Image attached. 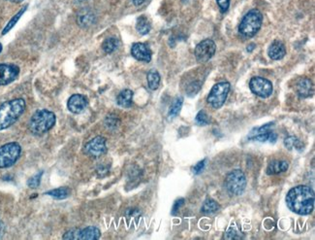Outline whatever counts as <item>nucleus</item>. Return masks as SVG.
<instances>
[{
	"mask_svg": "<svg viewBox=\"0 0 315 240\" xmlns=\"http://www.w3.org/2000/svg\"><path fill=\"white\" fill-rule=\"evenodd\" d=\"M285 200L292 212L302 216L310 215L315 208V192L309 186L299 185L291 189Z\"/></svg>",
	"mask_w": 315,
	"mask_h": 240,
	"instance_id": "f257e3e1",
	"label": "nucleus"
},
{
	"mask_svg": "<svg viewBox=\"0 0 315 240\" xmlns=\"http://www.w3.org/2000/svg\"><path fill=\"white\" fill-rule=\"evenodd\" d=\"M26 104L23 98L5 101L0 105V130L13 125L24 114Z\"/></svg>",
	"mask_w": 315,
	"mask_h": 240,
	"instance_id": "f03ea898",
	"label": "nucleus"
},
{
	"mask_svg": "<svg viewBox=\"0 0 315 240\" xmlns=\"http://www.w3.org/2000/svg\"><path fill=\"white\" fill-rule=\"evenodd\" d=\"M55 121L56 117L53 112L47 109H40L32 115L28 127L33 134L42 135L53 127Z\"/></svg>",
	"mask_w": 315,
	"mask_h": 240,
	"instance_id": "7ed1b4c3",
	"label": "nucleus"
},
{
	"mask_svg": "<svg viewBox=\"0 0 315 240\" xmlns=\"http://www.w3.org/2000/svg\"><path fill=\"white\" fill-rule=\"evenodd\" d=\"M263 15L258 9H252L242 18L239 25V32L243 37H253L261 28Z\"/></svg>",
	"mask_w": 315,
	"mask_h": 240,
	"instance_id": "20e7f679",
	"label": "nucleus"
},
{
	"mask_svg": "<svg viewBox=\"0 0 315 240\" xmlns=\"http://www.w3.org/2000/svg\"><path fill=\"white\" fill-rule=\"evenodd\" d=\"M22 147L17 142H10L0 147V168L14 166L20 159Z\"/></svg>",
	"mask_w": 315,
	"mask_h": 240,
	"instance_id": "39448f33",
	"label": "nucleus"
},
{
	"mask_svg": "<svg viewBox=\"0 0 315 240\" xmlns=\"http://www.w3.org/2000/svg\"><path fill=\"white\" fill-rule=\"evenodd\" d=\"M226 190L231 195H241L246 188V178L241 169L231 171L225 179Z\"/></svg>",
	"mask_w": 315,
	"mask_h": 240,
	"instance_id": "423d86ee",
	"label": "nucleus"
},
{
	"mask_svg": "<svg viewBox=\"0 0 315 240\" xmlns=\"http://www.w3.org/2000/svg\"><path fill=\"white\" fill-rule=\"evenodd\" d=\"M230 92V84L228 82H220L216 84L210 92L207 101L215 109H218L225 103Z\"/></svg>",
	"mask_w": 315,
	"mask_h": 240,
	"instance_id": "0eeeda50",
	"label": "nucleus"
},
{
	"mask_svg": "<svg viewBox=\"0 0 315 240\" xmlns=\"http://www.w3.org/2000/svg\"><path fill=\"white\" fill-rule=\"evenodd\" d=\"M249 88L254 95L262 98L270 97L273 91L271 82L263 77H253L249 82Z\"/></svg>",
	"mask_w": 315,
	"mask_h": 240,
	"instance_id": "6e6552de",
	"label": "nucleus"
},
{
	"mask_svg": "<svg viewBox=\"0 0 315 240\" xmlns=\"http://www.w3.org/2000/svg\"><path fill=\"white\" fill-rule=\"evenodd\" d=\"M101 237V233L96 227H88L84 230L75 229L67 232L63 236V240H96Z\"/></svg>",
	"mask_w": 315,
	"mask_h": 240,
	"instance_id": "1a4fd4ad",
	"label": "nucleus"
},
{
	"mask_svg": "<svg viewBox=\"0 0 315 240\" xmlns=\"http://www.w3.org/2000/svg\"><path fill=\"white\" fill-rule=\"evenodd\" d=\"M217 51V45L212 39H205L195 48V57L197 61L206 62L210 60Z\"/></svg>",
	"mask_w": 315,
	"mask_h": 240,
	"instance_id": "9d476101",
	"label": "nucleus"
},
{
	"mask_svg": "<svg viewBox=\"0 0 315 240\" xmlns=\"http://www.w3.org/2000/svg\"><path fill=\"white\" fill-rule=\"evenodd\" d=\"M106 142L107 140L105 137L96 136L86 144L84 151L88 156L96 159L103 156L107 152Z\"/></svg>",
	"mask_w": 315,
	"mask_h": 240,
	"instance_id": "9b49d317",
	"label": "nucleus"
},
{
	"mask_svg": "<svg viewBox=\"0 0 315 240\" xmlns=\"http://www.w3.org/2000/svg\"><path fill=\"white\" fill-rule=\"evenodd\" d=\"M20 74V68L15 64H0V86H6L14 82Z\"/></svg>",
	"mask_w": 315,
	"mask_h": 240,
	"instance_id": "f8f14e48",
	"label": "nucleus"
},
{
	"mask_svg": "<svg viewBox=\"0 0 315 240\" xmlns=\"http://www.w3.org/2000/svg\"><path fill=\"white\" fill-rule=\"evenodd\" d=\"M89 104L88 98L82 95H73L67 101V107L73 114L83 113Z\"/></svg>",
	"mask_w": 315,
	"mask_h": 240,
	"instance_id": "ddd939ff",
	"label": "nucleus"
},
{
	"mask_svg": "<svg viewBox=\"0 0 315 240\" xmlns=\"http://www.w3.org/2000/svg\"><path fill=\"white\" fill-rule=\"evenodd\" d=\"M131 55L140 61L149 62L151 60V51L144 43H135L131 48Z\"/></svg>",
	"mask_w": 315,
	"mask_h": 240,
	"instance_id": "4468645a",
	"label": "nucleus"
},
{
	"mask_svg": "<svg viewBox=\"0 0 315 240\" xmlns=\"http://www.w3.org/2000/svg\"><path fill=\"white\" fill-rule=\"evenodd\" d=\"M297 94L302 98L311 97L315 93V87L311 79L309 78H302L297 83Z\"/></svg>",
	"mask_w": 315,
	"mask_h": 240,
	"instance_id": "2eb2a0df",
	"label": "nucleus"
},
{
	"mask_svg": "<svg viewBox=\"0 0 315 240\" xmlns=\"http://www.w3.org/2000/svg\"><path fill=\"white\" fill-rule=\"evenodd\" d=\"M269 57L273 60H279L286 55V49L282 42L274 41L268 50Z\"/></svg>",
	"mask_w": 315,
	"mask_h": 240,
	"instance_id": "dca6fc26",
	"label": "nucleus"
},
{
	"mask_svg": "<svg viewBox=\"0 0 315 240\" xmlns=\"http://www.w3.org/2000/svg\"><path fill=\"white\" fill-rule=\"evenodd\" d=\"M289 168V165L285 161H272L269 164L267 168V174L268 175H275L282 172L287 171Z\"/></svg>",
	"mask_w": 315,
	"mask_h": 240,
	"instance_id": "f3484780",
	"label": "nucleus"
},
{
	"mask_svg": "<svg viewBox=\"0 0 315 240\" xmlns=\"http://www.w3.org/2000/svg\"><path fill=\"white\" fill-rule=\"evenodd\" d=\"M94 14L90 10L84 9L78 16V24L82 27H88L94 23Z\"/></svg>",
	"mask_w": 315,
	"mask_h": 240,
	"instance_id": "a211bd4d",
	"label": "nucleus"
},
{
	"mask_svg": "<svg viewBox=\"0 0 315 240\" xmlns=\"http://www.w3.org/2000/svg\"><path fill=\"white\" fill-rule=\"evenodd\" d=\"M132 101H133V92L128 89L123 90L117 97L118 104L123 108L130 107L132 105Z\"/></svg>",
	"mask_w": 315,
	"mask_h": 240,
	"instance_id": "6ab92c4d",
	"label": "nucleus"
},
{
	"mask_svg": "<svg viewBox=\"0 0 315 240\" xmlns=\"http://www.w3.org/2000/svg\"><path fill=\"white\" fill-rule=\"evenodd\" d=\"M219 209H220V205L218 204V202L215 199L210 198L204 202V204L201 208V211L205 215H213V214H216L217 212H218Z\"/></svg>",
	"mask_w": 315,
	"mask_h": 240,
	"instance_id": "aec40b11",
	"label": "nucleus"
},
{
	"mask_svg": "<svg viewBox=\"0 0 315 240\" xmlns=\"http://www.w3.org/2000/svg\"><path fill=\"white\" fill-rule=\"evenodd\" d=\"M146 79H147V84H148V88L152 91H155L159 88L160 85V75L157 70L155 69H151L149 70L147 75H146Z\"/></svg>",
	"mask_w": 315,
	"mask_h": 240,
	"instance_id": "412c9836",
	"label": "nucleus"
},
{
	"mask_svg": "<svg viewBox=\"0 0 315 240\" xmlns=\"http://www.w3.org/2000/svg\"><path fill=\"white\" fill-rule=\"evenodd\" d=\"M136 29L137 31L141 34V35H145L147 34L150 29H151V24L149 23V21L147 20V18L145 16H141L137 19V23H136Z\"/></svg>",
	"mask_w": 315,
	"mask_h": 240,
	"instance_id": "4be33fe9",
	"label": "nucleus"
},
{
	"mask_svg": "<svg viewBox=\"0 0 315 240\" xmlns=\"http://www.w3.org/2000/svg\"><path fill=\"white\" fill-rule=\"evenodd\" d=\"M47 195L52 196L55 199H64L71 194V190L68 187H60L46 192Z\"/></svg>",
	"mask_w": 315,
	"mask_h": 240,
	"instance_id": "5701e85b",
	"label": "nucleus"
},
{
	"mask_svg": "<svg viewBox=\"0 0 315 240\" xmlns=\"http://www.w3.org/2000/svg\"><path fill=\"white\" fill-rule=\"evenodd\" d=\"M276 139H277V134L273 130H270L266 133L255 135L252 138H250V140H256L259 142H270V143H275Z\"/></svg>",
	"mask_w": 315,
	"mask_h": 240,
	"instance_id": "b1692460",
	"label": "nucleus"
},
{
	"mask_svg": "<svg viewBox=\"0 0 315 240\" xmlns=\"http://www.w3.org/2000/svg\"><path fill=\"white\" fill-rule=\"evenodd\" d=\"M26 9H27V5L24 6V7L8 22V24H6V26L4 27V29H3V31H2V35L7 34V33L16 25V24L19 22V20L22 18V16L24 15V13L26 11Z\"/></svg>",
	"mask_w": 315,
	"mask_h": 240,
	"instance_id": "393cba45",
	"label": "nucleus"
},
{
	"mask_svg": "<svg viewBox=\"0 0 315 240\" xmlns=\"http://www.w3.org/2000/svg\"><path fill=\"white\" fill-rule=\"evenodd\" d=\"M119 45H120V42L117 38H114V37H110V38H107L103 44H102V49L103 51L106 53V54H112L114 53L117 49L119 48Z\"/></svg>",
	"mask_w": 315,
	"mask_h": 240,
	"instance_id": "a878e982",
	"label": "nucleus"
},
{
	"mask_svg": "<svg viewBox=\"0 0 315 240\" xmlns=\"http://www.w3.org/2000/svg\"><path fill=\"white\" fill-rule=\"evenodd\" d=\"M182 103H183V97H181V96L177 97V98L174 100L173 104H172L171 107H170L169 114H168L170 119H173V118H175V117L178 116V114L180 113V109H181Z\"/></svg>",
	"mask_w": 315,
	"mask_h": 240,
	"instance_id": "bb28decb",
	"label": "nucleus"
},
{
	"mask_svg": "<svg viewBox=\"0 0 315 240\" xmlns=\"http://www.w3.org/2000/svg\"><path fill=\"white\" fill-rule=\"evenodd\" d=\"M273 126H274V122H268V123L262 125V126L253 128V129L250 131L249 135H248V139L252 138V137L255 136V135L262 134V133H266V132H269V131L272 130V127H273Z\"/></svg>",
	"mask_w": 315,
	"mask_h": 240,
	"instance_id": "cd10ccee",
	"label": "nucleus"
},
{
	"mask_svg": "<svg viewBox=\"0 0 315 240\" xmlns=\"http://www.w3.org/2000/svg\"><path fill=\"white\" fill-rule=\"evenodd\" d=\"M284 146L286 148H288L289 150L291 149H296V150H303L304 149V144L295 136H289L287 138L284 139Z\"/></svg>",
	"mask_w": 315,
	"mask_h": 240,
	"instance_id": "c85d7f7f",
	"label": "nucleus"
},
{
	"mask_svg": "<svg viewBox=\"0 0 315 240\" xmlns=\"http://www.w3.org/2000/svg\"><path fill=\"white\" fill-rule=\"evenodd\" d=\"M43 171H40L38 173H36L34 176H32L31 178L28 179L27 181V186L31 189H36L39 187L40 183H41V178H42V175H43Z\"/></svg>",
	"mask_w": 315,
	"mask_h": 240,
	"instance_id": "c756f323",
	"label": "nucleus"
},
{
	"mask_svg": "<svg viewBox=\"0 0 315 240\" xmlns=\"http://www.w3.org/2000/svg\"><path fill=\"white\" fill-rule=\"evenodd\" d=\"M195 121L199 125H207L210 123L211 120L209 115L205 111H200L195 118Z\"/></svg>",
	"mask_w": 315,
	"mask_h": 240,
	"instance_id": "7c9ffc66",
	"label": "nucleus"
},
{
	"mask_svg": "<svg viewBox=\"0 0 315 240\" xmlns=\"http://www.w3.org/2000/svg\"><path fill=\"white\" fill-rule=\"evenodd\" d=\"M201 89V83L196 81V82H192L188 87H187V94L188 96H193L200 91Z\"/></svg>",
	"mask_w": 315,
	"mask_h": 240,
	"instance_id": "2f4dec72",
	"label": "nucleus"
},
{
	"mask_svg": "<svg viewBox=\"0 0 315 240\" xmlns=\"http://www.w3.org/2000/svg\"><path fill=\"white\" fill-rule=\"evenodd\" d=\"M225 239H227V240H241L242 236L235 228H230L228 230V232L226 233Z\"/></svg>",
	"mask_w": 315,
	"mask_h": 240,
	"instance_id": "473e14b6",
	"label": "nucleus"
},
{
	"mask_svg": "<svg viewBox=\"0 0 315 240\" xmlns=\"http://www.w3.org/2000/svg\"><path fill=\"white\" fill-rule=\"evenodd\" d=\"M206 163H207V160L205 159V160H203V161L199 162L197 165H195L193 168H192V172H193V174H195V175L200 174V173L204 170L205 167H206Z\"/></svg>",
	"mask_w": 315,
	"mask_h": 240,
	"instance_id": "72a5a7b5",
	"label": "nucleus"
},
{
	"mask_svg": "<svg viewBox=\"0 0 315 240\" xmlns=\"http://www.w3.org/2000/svg\"><path fill=\"white\" fill-rule=\"evenodd\" d=\"M217 2L221 13H225L228 11L230 6V0H217Z\"/></svg>",
	"mask_w": 315,
	"mask_h": 240,
	"instance_id": "f704fd0d",
	"label": "nucleus"
},
{
	"mask_svg": "<svg viewBox=\"0 0 315 240\" xmlns=\"http://www.w3.org/2000/svg\"><path fill=\"white\" fill-rule=\"evenodd\" d=\"M184 198H180V199H178L176 202H175V204H174V206H173V211H172V213L173 214H176L178 211H179V209L184 204Z\"/></svg>",
	"mask_w": 315,
	"mask_h": 240,
	"instance_id": "c9c22d12",
	"label": "nucleus"
},
{
	"mask_svg": "<svg viewBox=\"0 0 315 240\" xmlns=\"http://www.w3.org/2000/svg\"><path fill=\"white\" fill-rule=\"evenodd\" d=\"M107 120H109V126H111V125H117L118 123H117V118H113V117H108L107 118Z\"/></svg>",
	"mask_w": 315,
	"mask_h": 240,
	"instance_id": "e433bc0d",
	"label": "nucleus"
},
{
	"mask_svg": "<svg viewBox=\"0 0 315 240\" xmlns=\"http://www.w3.org/2000/svg\"><path fill=\"white\" fill-rule=\"evenodd\" d=\"M145 1H146V0H133V4H134L135 6H137V7H139V6L143 5Z\"/></svg>",
	"mask_w": 315,
	"mask_h": 240,
	"instance_id": "4c0bfd02",
	"label": "nucleus"
},
{
	"mask_svg": "<svg viewBox=\"0 0 315 240\" xmlns=\"http://www.w3.org/2000/svg\"><path fill=\"white\" fill-rule=\"evenodd\" d=\"M255 48V44H250L248 47H247V52H252V50Z\"/></svg>",
	"mask_w": 315,
	"mask_h": 240,
	"instance_id": "58836bf2",
	"label": "nucleus"
},
{
	"mask_svg": "<svg viewBox=\"0 0 315 240\" xmlns=\"http://www.w3.org/2000/svg\"><path fill=\"white\" fill-rule=\"evenodd\" d=\"M10 1H12V2H14V3H20V2H22V1H24V0H10Z\"/></svg>",
	"mask_w": 315,
	"mask_h": 240,
	"instance_id": "ea45409f",
	"label": "nucleus"
},
{
	"mask_svg": "<svg viewBox=\"0 0 315 240\" xmlns=\"http://www.w3.org/2000/svg\"><path fill=\"white\" fill-rule=\"evenodd\" d=\"M78 3H81V2H84V1H87V0H76Z\"/></svg>",
	"mask_w": 315,
	"mask_h": 240,
	"instance_id": "a19ab883",
	"label": "nucleus"
},
{
	"mask_svg": "<svg viewBox=\"0 0 315 240\" xmlns=\"http://www.w3.org/2000/svg\"><path fill=\"white\" fill-rule=\"evenodd\" d=\"M1 231H2V223L0 221V234H1Z\"/></svg>",
	"mask_w": 315,
	"mask_h": 240,
	"instance_id": "79ce46f5",
	"label": "nucleus"
},
{
	"mask_svg": "<svg viewBox=\"0 0 315 240\" xmlns=\"http://www.w3.org/2000/svg\"><path fill=\"white\" fill-rule=\"evenodd\" d=\"M1 52H2V44L0 43V53H1Z\"/></svg>",
	"mask_w": 315,
	"mask_h": 240,
	"instance_id": "37998d69",
	"label": "nucleus"
}]
</instances>
